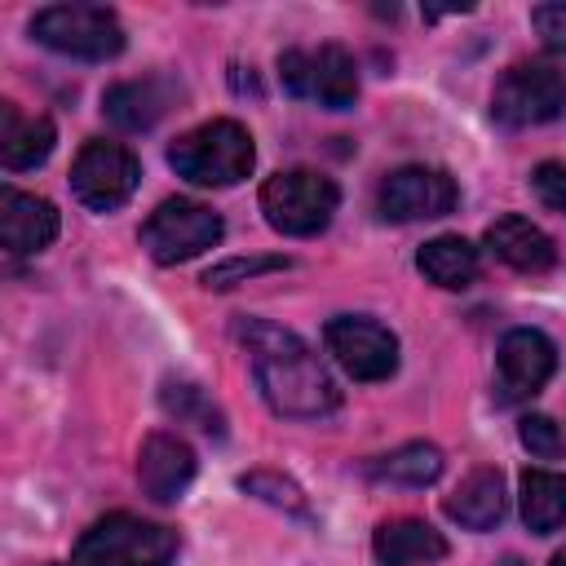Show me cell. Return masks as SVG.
Masks as SVG:
<instances>
[{
  "instance_id": "1",
  "label": "cell",
  "mask_w": 566,
  "mask_h": 566,
  "mask_svg": "<svg viewBox=\"0 0 566 566\" xmlns=\"http://www.w3.org/2000/svg\"><path fill=\"white\" fill-rule=\"evenodd\" d=\"M239 336L252 358V376L261 398L270 402L274 416L287 420H323L340 407V389L318 363V354L287 327H274L265 318L239 323Z\"/></svg>"
},
{
  "instance_id": "2",
  "label": "cell",
  "mask_w": 566,
  "mask_h": 566,
  "mask_svg": "<svg viewBox=\"0 0 566 566\" xmlns=\"http://www.w3.org/2000/svg\"><path fill=\"white\" fill-rule=\"evenodd\" d=\"M256 146L239 119H208L168 146V164L190 186H234L252 172Z\"/></svg>"
},
{
  "instance_id": "3",
  "label": "cell",
  "mask_w": 566,
  "mask_h": 566,
  "mask_svg": "<svg viewBox=\"0 0 566 566\" xmlns=\"http://www.w3.org/2000/svg\"><path fill=\"white\" fill-rule=\"evenodd\" d=\"M172 553L177 531L133 513H106L80 535L71 566H168Z\"/></svg>"
},
{
  "instance_id": "4",
  "label": "cell",
  "mask_w": 566,
  "mask_h": 566,
  "mask_svg": "<svg viewBox=\"0 0 566 566\" xmlns=\"http://www.w3.org/2000/svg\"><path fill=\"white\" fill-rule=\"evenodd\" d=\"M336 203H340L336 181L323 177V172H314V168L274 172L261 186V212H265V221L279 234H292V239H310V234L327 230V221L336 217Z\"/></svg>"
},
{
  "instance_id": "5",
  "label": "cell",
  "mask_w": 566,
  "mask_h": 566,
  "mask_svg": "<svg viewBox=\"0 0 566 566\" xmlns=\"http://www.w3.org/2000/svg\"><path fill=\"white\" fill-rule=\"evenodd\" d=\"M31 35L80 62H106L124 49V27L106 4H49L31 18Z\"/></svg>"
},
{
  "instance_id": "6",
  "label": "cell",
  "mask_w": 566,
  "mask_h": 566,
  "mask_svg": "<svg viewBox=\"0 0 566 566\" xmlns=\"http://www.w3.org/2000/svg\"><path fill=\"white\" fill-rule=\"evenodd\" d=\"M279 80L292 97L327 106V111H349L358 102V66H354L349 49H340V44L283 49L279 53Z\"/></svg>"
},
{
  "instance_id": "7",
  "label": "cell",
  "mask_w": 566,
  "mask_h": 566,
  "mask_svg": "<svg viewBox=\"0 0 566 566\" xmlns=\"http://www.w3.org/2000/svg\"><path fill=\"white\" fill-rule=\"evenodd\" d=\"M566 111V71L548 62H517L491 88V119L504 128H535Z\"/></svg>"
},
{
  "instance_id": "8",
  "label": "cell",
  "mask_w": 566,
  "mask_h": 566,
  "mask_svg": "<svg viewBox=\"0 0 566 566\" xmlns=\"http://www.w3.org/2000/svg\"><path fill=\"white\" fill-rule=\"evenodd\" d=\"M226 234L221 217L208 208V203H195V199H164L146 226H142V248L159 261V265H181L208 248H217Z\"/></svg>"
},
{
  "instance_id": "9",
  "label": "cell",
  "mask_w": 566,
  "mask_h": 566,
  "mask_svg": "<svg viewBox=\"0 0 566 566\" xmlns=\"http://www.w3.org/2000/svg\"><path fill=\"white\" fill-rule=\"evenodd\" d=\"M137 181H142V164L119 142H88L71 164V190L93 212H115L119 203H128Z\"/></svg>"
},
{
  "instance_id": "10",
  "label": "cell",
  "mask_w": 566,
  "mask_h": 566,
  "mask_svg": "<svg viewBox=\"0 0 566 566\" xmlns=\"http://www.w3.org/2000/svg\"><path fill=\"white\" fill-rule=\"evenodd\" d=\"M327 354L340 363L345 376L354 380H389L398 367V336L363 314H340L323 327Z\"/></svg>"
},
{
  "instance_id": "11",
  "label": "cell",
  "mask_w": 566,
  "mask_h": 566,
  "mask_svg": "<svg viewBox=\"0 0 566 566\" xmlns=\"http://www.w3.org/2000/svg\"><path fill=\"white\" fill-rule=\"evenodd\" d=\"M553 371H557V345L539 327H513L495 349V398L504 407L526 402L548 385Z\"/></svg>"
},
{
  "instance_id": "12",
  "label": "cell",
  "mask_w": 566,
  "mask_h": 566,
  "mask_svg": "<svg viewBox=\"0 0 566 566\" xmlns=\"http://www.w3.org/2000/svg\"><path fill=\"white\" fill-rule=\"evenodd\" d=\"M455 199H460V190L442 168L407 164L380 181L376 212L385 221H429V217H447L455 208Z\"/></svg>"
},
{
  "instance_id": "13",
  "label": "cell",
  "mask_w": 566,
  "mask_h": 566,
  "mask_svg": "<svg viewBox=\"0 0 566 566\" xmlns=\"http://www.w3.org/2000/svg\"><path fill=\"white\" fill-rule=\"evenodd\" d=\"M53 239H57V208L40 195L4 186L0 190V243L13 256H31V252H44Z\"/></svg>"
},
{
  "instance_id": "14",
  "label": "cell",
  "mask_w": 566,
  "mask_h": 566,
  "mask_svg": "<svg viewBox=\"0 0 566 566\" xmlns=\"http://www.w3.org/2000/svg\"><path fill=\"white\" fill-rule=\"evenodd\" d=\"M137 482L155 504L181 500V491L195 482V451L172 433H150L137 451Z\"/></svg>"
},
{
  "instance_id": "15",
  "label": "cell",
  "mask_w": 566,
  "mask_h": 566,
  "mask_svg": "<svg viewBox=\"0 0 566 566\" xmlns=\"http://www.w3.org/2000/svg\"><path fill=\"white\" fill-rule=\"evenodd\" d=\"M172 97H177L172 80L146 75V80H128V84L106 88L102 111H106V119H111L115 128H124V133H146V128H155V124L168 115Z\"/></svg>"
},
{
  "instance_id": "16",
  "label": "cell",
  "mask_w": 566,
  "mask_h": 566,
  "mask_svg": "<svg viewBox=\"0 0 566 566\" xmlns=\"http://www.w3.org/2000/svg\"><path fill=\"white\" fill-rule=\"evenodd\" d=\"M486 248H491L504 265H513V270H522V274H544V270L557 265L553 239H548L535 221H526V217H517V212H504V217H495V221L486 226Z\"/></svg>"
},
{
  "instance_id": "17",
  "label": "cell",
  "mask_w": 566,
  "mask_h": 566,
  "mask_svg": "<svg viewBox=\"0 0 566 566\" xmlns=\"http://www.w3.org/2000/svg\"><path fill=\"white\" fill-rule=\"evenodd\" d=\"M57 128L49 115H22L13 102H0V164L9 172L40 168L53 155Z\"/></svg>"
},
{
  "instance_id": "18",
  "label": "cell",
  "mask_w": 566,
  "mask_h": 566,
  "mask_svg": "<svg viewBox=\"0 0 566 566\" xmlns=\"http://www.w3.org/2000/svg\"><path fill=\"white\" fill-rule=\"evenodd\" d=\"M371 553L380 566H433L447 557V539L420 517H394L376 526Z\"/></svg>"
},
{
  "instance_id": "19",
  "label": "cell",
  "mask_w": 566,
  "mask_h": 566,
  "mask_svg": "<svg viewBox=\"0 0 566 566\" xmlns=\"http://www.w3.org/2000/svg\"><path fill=\"white\" fill-rule=\"evenodd\" d=\"M447 517L460 522L464 531H491L504 509H509V495H504V478L500 469H473L451 495H447Z\"/></svg>"
},
{
  "instance_id": "20",
  "label": "cell",
  "mask_w": 566,
  "mask_h": 566,
  "mask_svg": "<svg viewBox=\"0 0 566 566\" xmlns=\"http://www.w3.org/2000/svg\"><path fill=\"white\" fill-rule=\"evenodd\" d=\"M416 265L433 287L455 292V287H469L478 279V248L460 234H438L416 252Z\"/></svg>"
},
{
  "instance_id": "21",
  "label": "cell",
  "mask_w": 566,
  "mask_h": 566,
  "mask_svg": "<svg viewBox=\"0 0 566 566\" xmlns=\"http://www.w3.org/2000/svg\"><path fill=\"white\" fill-rule=\"evenodd\" d=\"M522 522L535 535H553L566 526V473L553 469L522 473Z\"/></svg>"
},
{
  "instance_id": "22",
  "label": "cell",
  "mask_w": 566,
  "mask_h": 566,
  "mask_svg": "<svg viewBox=\"0 0 566 566\" xmlns=\"http://www.w3.org/2000/svg\"><path fill=\"white\" fill-rule=\"evenodd\" d=\"M442 473V451L433 442H402L389 455L367 464L371 482H398V486H429Z\"/></svg>"
},
{
  "instance_id": "23",
  "label": "cell",
  "mask_w": 566,
  "mask_h": 566,
  "mask_svg": "<svg viewBox=\"0 0 566 566\" xmlns=\"http://www.w3.org/2000/svg\"><path fill=\"white\" fill-rule=\"evenodd\" d=\"M159 402H164V411L177 416L181 424H195V429H203V433H221V411L208 402V394H203L199 385H190V380H164Z\"/></svg>"
},
{
  "instance_id": "24",
  "label": "cell",
  "mask_w": 566,
  "mask_h": 566,
  "mask_svg": "<svg viewBox=\"0 0 566 566\" xmlns=\"http://www.w3.org/2000/svg\"><path fill=\"white\" fill-rule=\"evenodd\" d=\"M239 486L248 491V495H256V500H265V504H274V509H287V513H310V504H305V491L292 482V478H283V473H270V469H256V473H243L239 478Z\"/></svg>"
},
{
  "instance_id": "25",
  "label": "cell",
  "mask_w": 566,
  "mask_h": 566,
  "mask_svg": "<svg viewBox=\"0 0 566 566\" xmlns=\"http://www.w3.org/2000/svg\"><path fill=\"white\" fill-rule=\"evenodd\" d=\"M270 270H287V256H234V261H221L203 274V287H234L243 279H256V274H270Z\"/></svg>"
},
{
  "instance_id": "26",
  "label": "cell",
  "mask_w": 566,
  "mask_h": 566,
  "mask_svg": "<svg viewBox=\"0 0 566 566\" xmlns=\"http://www.w3.org/2000/svg\"><path fill=\"white\" fill-rule=\"evenodd\" d=\"M517 438H522V447H526L531 455H539V460H557L562 447H566V442H562V429H557L553 416H522Z\"/></svg>"
},
{
  "instance_id": "27",
  "label": "cell",
  "mask_w": 566,
  "mask_h": 566,
  "mask_svg": "<svg viewBox=\"0 0 566 566\" xmlns=\"http://www.w3.org/2000/svg\"><path fill=\"white\" fill-rule=\"evenodd\" d=\"M531 27L553 53H566V4H535Z\"/></svg>"
},
{
  "instance_id": "28",
  "label": "cell",
  "mask_w": 566,
  "mask_h": 566,
  "mask_svg": "<svg viewBox=\"0 0 566 566\" xmlns=\"http://www.w3.org/2000/svg\"><path fill=\"white\" fill-rule=\"evenodd\" d=\"M531 186H535V195H539L553 212L566 217V164H539L535 177H531Z\"/></svg>"
},
{
  "instance_id": "29",
  "label": "cell",
  "mask_w": 566,
  "mask_h": 566,
  "mask_svg": "<svg viewBox=\"0 0 566 566\" xmlns=\"http://www.w3.org/2000/svg\"><path fill=\"white\" fill-rule=\"evenodd\" d=\"M548 566H566V548H562V553H553V562H548Z\"/></svg>"
}]
</instances>
